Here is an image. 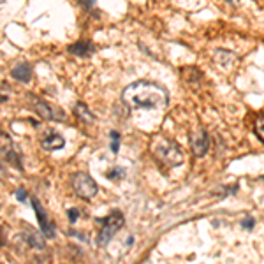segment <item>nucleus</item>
<instances>
[{
	"instance_id": "nucleus-1",
	"label": "nucleus",
	"mask_w": 264,
	"mask_h": 264,
	"mask_svg": "<svg viewBox=\"0 0 264 264\" xmlns=\"http://www.w3.org/2000/svg\"><path fill=\"white\" fill-rule=\"evenodd\" d=\"M121 100L131 109H164L169 103V93L155 81L139 79L124 88Z\"/></svg>"
},
{
	"instance_id": "nucleus-2",
	"label": "nucleus",
	"mask_w": 264,
	"mask_h": 264,
	"mask_svg": "<svg viewBox=\"0 0 264 264\" xmlns=\"http://www.w3.org/2000/svg\"><path fill=\"white\" fill-rule=\"evenodd\" d=\"M152 155L158 162V166L164 169L178 168L184 164V152H181L180 145L171 139H166V137H157L153 141Z\"/></svg>"
},
{
	"instance_id": "nucleus-3",
	"label": "nucleus",
	"mask_w": 264,
	"mask_h": 264,
	"mask_svg": "<svg viewBox=\"0 0 264 264\" xmlns=\"http://www.w3.org/2000/svg\"><path fill=\"white\" fill-rule=\"evenodd\" d=\"M97 222L100 224V231H99V234H97V245L104 247V245H108V243L113 239V236L124 227V213L118 210H113L108 217L99 218Z\"/></svg>"
},
{
	"instance_id": "nucleus-4",
	"label": "nucleus",
	"mask_w": 264,
	"mask_h": 264,
	"mask_svg": "<svg viewBox=\"0 0 264 264\" xmlns=\"http://www.w3.org/2000/svg\"><path fill=\"white\" fill-rule=\"evenodd\" d=\"M71 187H72V190H74L76 196L85 199V201H90V199H93L97 194V190H99L95 180H93L90 174H87V173H74L72 174Z\"/></svg>"
},
{
	"instance_id": "nucleus-5",
	"label": "nucleus",
	"mask_w": 264,
	"mask_h": 264,
	"mask_svg": "<svg viewBox=\"0 0 264 264\" xmlns=\"http://www.w3.org/2000/svg\"><path fill=\"white\" fill-rule=\"evenodd\" d=\"M28 100L32 103V109L37 113L40 118L50 120V121H62L64 118H66V113H64V111H60V109L55 108V106H51V104L44 103V100L37 99V97H34L32 93L28 95Z\"/></svg>"
},
{
	"instance_id": "nucleus-6",
	"label": "nucleus",
	"mask_w": 264,
	"mask_h": 264,
	"mask_svg": "<svg viewBox=\"0 0 264 264\" xmlns=\"http://www.w3.org/2000/svg\"><path fill=\"white\" fill-rule=\"evenodd\" d=\"M189 145H190V150L196 157H205L208 153V148H210V136L206 131H197L194 134H190L189 137Z\"/></svg>"
},
{
	"instance_id": "nucleus-7",
	"label": "nucleus",
	"mask_w": 264,
	"mask_h": 264,
	"mask_svg": "<svg viewBox=\"0 0 264 264\" xmlns=\"http://www.w3.org/2000/svg\"><path fill=\"white\" fill-rule=\"evenodd\" d=\"M32 206H34V211H35V215H37L39 227H40V231H43V234H44V236H48V238H53V236H55V226L50 222L48 213L44 211V208L40 206V202L35 197L32 199Z\"/></svg>"
},
{
	"instance_id": "nucleus-8",
	"label": "nucleus",
	"mask_w": 264,
	"mask_h": 264,
	"mask_svg": "<svg viewBox=\"0 0 264 264\" xmlns=\"http://www.w3.org/2000/svg\"><path fill=\"white\" fill-rule=\"evenodd\" d=\"M64 145H66L64 137L60 136L58 132H55V131L46 132L43 139H40V146H43L44 150H48V152H55V150L64 148Z\"/></svg>"
},
{
	"instance_id": "nucleus-9",
	"label": "nucleus",
	"mask_w": 264,
	"mask_h": 264,
	"mask_svg": "<svg viewBox=\"0 0 264 264\" xmlns=\"http://www.w3.org/2000/svg\"><path fill=\"white\" fill-rule=\"evenodd\" d=\"M67 51L74 56H81V58H85V56H90L95 53V46H93L92 40H78V43L71 44V46L67 48Z\"/></svg>"
},
{
	"instance_id": "nucleus-10",
	"label": "nucleus",
	"mask_w": 264,
	"mask_h": 264,
	"mask_svg": "<svg viewBox=\"0 0 264 264\" xmlns=\"http://www.w3.org/2000/svg\"><path fill=\"white\" fill-rule=\"evenodd\" d=\"M2 136L6 137V141H7V146H6V143L2 141V157H4V160L11 162V164H13L16 169H23L22 160H19V157H18V153H16L14 146L11 145V139L7 137V134H4V132H2Z\"/></svg>"
},
{
	"instance_id": "nucleus-11",
	"label": "nucleus",
	"mask_w": 264,
	"mask_h": 264,
	"mask_svg": "<svg viewBox=\"0 0 264 264\" xmlns=\"http://www.w3.org/2000/svg\"><path fill=\"white\" fill-rule=\"evenodd\" d=\"M32 66L27 62H22L18 64V66L13 67V71H11V76H13L14 79L22 81V83H28V81L32 79Z\"/></svg>"
},
{
	"instance_id": "nucleus-12",
	"label": "nucleus",
	"mask_w": 264,
	"mask_h": 264,
	"mask_svg": "<svg viewBox=\"0 0 264 264\" xmlns=\"http://www.w3.org/2000/svg\"><path fill=\"white\" fill-rule=\"evenodd\" d=\"M74 115L78 116V120L83 121V124H93V121H95L93 113L87 108V104H83V103H78L74 106Z\"/></svg>"
},
{
	"instance_id": "nucleus-13",
	"label": "nucleus",
	"mask_w": 264,
	"mask_h": 264,
	"mask_svg": "<svg viewBox=\"0 0 264 264\" xmlns=\"http://www.w3.org/2000/svg\"><path fill=\"white\" fill-rule=\"evenodd\" d=\"M233 58H234V55L227 50H217V53H215V60L224 67L229 66V64L233 62Z\"/></svg>"
},
{
	"instance_id": "nucleus-14",
	"label": "nucleus",
	"mask_w": 264,
	"mask_h": 264,
	"mask_svg": "<svg viewBox=\"0 0 264 264\" xmlns=\"http://www.w3.org/2000/svg\"><path fill=\"white\" fill-rule=\"evenodd\" d=\"M25 238L32 249H44V247H46V243H44V239L40 238L39 233H30V234H27Z\"/></svg>"
},
{
	"instance_id": "nucleus-15",
	"label": "nucleus",
	"mask_w": 264,
	"mask_h": 264,
	"mask_svg": "<svg viewBox=\"0 0 264 264\" xmlns=\"http://www.w3.org/2000/svg\"><path fill=\"white\" fill-rule=\"evenodd\" d=\"M254 132L255 136L259 137V141L264 143V116H259V118L254 121Z\"/></svg>"
},
{
	"instance_id": "nucleus-16",
	"label": "nucleus",
	"mask_w": 264,
	"mask_h": 264,
	"mask_svg": "<svg viewBox=\"0 0 264 264\" xmlns=\"http://www.w3.org/2000/svg\"><path fill=\"white\" fill-rule=\"evenodd\" d=\"M125 174L124 169H120V168H113V169H109L108 173H106V178H109L111 181H116V180H121V176Z\"/></svg>"
},
{
	"instance_id": "nucleus-17",
	"label": "nucleus",
	"mask_w": 264,
	"mask_h": 264,
	"mask_svg": "<svg viewBox=\"0 0 264 264\" xmlns=\"http://www.w3.org/2000/svg\"><path fill=\"white\" fill-rule=\"evenodd\" d=\"M109 137H111V152L116 155V153H118V148H120V134L116 131H113Z\"/></svg>"
},
{
	"instance_id": "nucleus-18",
	"label": "nucleus",
	"mask_w": 264,
	"mask_h": 264,
	"mask_svg": "<svg viewBox=\"0 0 264 264\" xmlns=\"http://www.w3.org/2000/svg\"><path fill=\"white\" fill-rule=\"evenodd\" d=\"M78 4H81L88 13H92V11L95 9V0H78Z\"/></svg>"
},
{
	"instance_id": "nucleus-19",
	"label": "nucleus",
	"mask_w": 264,
	"mask_h": 264,
	"mask_svg": "<svg viewBox=\"0 0 264 264\" xmlns=\"http://www.w3.org/2000/svg\"><path fill=\"white\" fill-rule=\"evenodd\" d=\"M67 215H69V220H71V224H76V220L79 218V210L69 208V210H67Z\"/></svg>"
},
{
	"instance_id": "nucleus-20",
	"label": "nucleus",
	"mask_w": 264,
	"mask_h": 264,
	"mask_svg": "<svg viewBox=\"0 0 264 264\" xmlns=\"http://www.w3.org/2000/svg\"><path fill=\"white\" fill-rule=\"evenodd\" d=\"M14 196H16V199H18V201H22V202L27 201V192H25L23 189H18V190H16Z\"/></svg>"
},
{
	"instance_id": "nucleus-21",
	"label": "nucleus",
	"mask_w": 264,
	"mask_h": 264,
	"mask_svg": "<svg viewBox=\"0 0 264 264\" xmlns=\"http://www.w3.org/2000/svg\"><path fill=\"white\" fill-rule=\"evenodd\" d=\"M241 224H243V227H249V229H252V227H254V218H243V222H241Z\"/></svg>"
},
{
	"instance_id": "nucleus-22",
	"label": "nucleus",
	"mask_w": 264,
	"mask_h": 264,
	"mask_svg": "<svg viewBox=\"0 0 264 264\" xmlns=\"http://www.w3.org/2000/svg\"><path fill=\"white\" fill-rule=\"evenodd\" d=\"M2 88H4V92H6V83H2ZM2 103H6V93L2 95Z\"/></svg>"
}]
</instances>
